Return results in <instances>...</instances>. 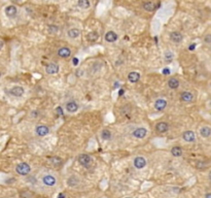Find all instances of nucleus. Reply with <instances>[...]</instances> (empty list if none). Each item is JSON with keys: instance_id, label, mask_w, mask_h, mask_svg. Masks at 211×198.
Wrapping results in <instances>:
<instances>
[{"instance_id": "obj_18", "label": "nucleus", "mask_w": 211, "mask_h": 198, "mask_svg": "<svg viewBox=\"0 0 211 198\" xmlns=\"http://www.w3.org/2000/svg\"><path fill=\"white\" fill-rule=\"evenodd\" d=\"M128 79H129V82H131V83H137L140 79V73L137 71L130 72L129 75H128Z\"/></svg>"}, {"instance_id": "obj_41", "label": "nucleus", "mask_w": 211, "mask_h": 198, "mask_svg": "<svg viewBox=\"0 0 211 198\" xmlns=\"http://www.w3.org/2000/svg\"><path fill=\"white\" fill-rule=\"evenodd\" d=\"M0 77H1V72H0Z\"/></svg>"}, {"instance_id": "obj_13", "label": "nucleus", "mask_w": 211, "mask_h": 198, "mask_svg": "<svg viewBox=\"0 0 211 198\" xmlns=\"http://www.w3.org/2000/svg\"><path fill=\"white\" fill-rule=\"evenodd\" d=\"M66 111H68V113H76V111H78V104L76 103L75 101H69L66 103Z\"/></svg>"}, {"instance_id": "obj_21", "label": "nucleus", "mask_w": 211, "mask_h": 198, "mask_svg": "<svg viewBox=\"0 0 211 198\" xmlns=\"http://www.w3.org/2000/svg\"><path fill=\"white\" fill-rule=\"evenodd\" d=\"M200 134H201L202 137L204 138H207L209 136H211V128L208 126H204L200 129Z\"/></svg>"}, {"instance_id": "obj_28", "label": "nucleus", "mask_w": 211, "mask_h": 198, "mask_svg": "<svg viewBox=\"0 0 211 198\" xmlns=\"http://www.w3.org/2000/svg\"><path fill=\"white\" fill-rule=\"evenodd\" d=\"M88 38L90 41H96L99 38V34L97 32H91L88 35Z\"/></svg>"}, {"instance_id": "obj_24", "label": "nucleus", "mask_w": 211, "mask_h": 198, "mask_svg": "<svg viewBox=\"0 0 211 198\" xmlns=\"http://www.w3.org/2000/svg\"><path fill=\"white\" fill-rule=\"evenodd\" d=\"M49 162L54 166H61L62 163H63V160L61 158H59V157H51L49 158Z\"/></svg>"}, {"instance_id": "obj_19", "label": "nucleus", "mask_w": 211, "mask_h": 198, "mask_svg": "<svg viewBox=\"0 0 211 198\" xmlns=\"http://www.w3.org/2000/svg\"><path fill=\"white\" fill-rule=\"evenodd\" d=\"M116 39H118V35L113 31H108L105 34V40L107 42H114Z\"/></svg>"}, {"instance_id": "obj_6", "label": "nucleus", "mask_w": 211, "mask_h": 198, "mask_svg": "<svg viewBox=\"0 0 211 198\" xmlns=\"http://www.w3.org/2000/svg\"><path fill=\"white\" fill-rule=\"evenodd\" d=\"M24 92H25L24 88H22V87H20V86H16L9 90V94L15 97H21V96H23Z\"/></svg>"}, {"instance_id": "obj_31", "label": "nucleus", "mask_w": 211, "mask_h": 198, "mask_svg": "<svg viewBox=\"0 0 211 198\" xmlns=\"http://www.w3.org/2000/svg\"><path fill=\"white\" fill-rule=\"evenodd\" d=\"M204 41L206 42V43H211V34L206 35L205 38H204Z\"/></svg>"}, {"instance_id": "obj_14", "label": "nucleus", "mask_w": 211, "mask_h": 198, "mask_svg": "<svg viewBox=\"0 0 211 198\" xmlns=\"http://www.w3.org/2000/svg\"><path fill=\"white\" fill-rule=\"evenodd\" d=\"M42 183H43L44 185L51 187V186H54L55 184L57 183V180L53 176L47 174V176H44L43 178H42Z\"/></svg>"}, {"instance_id": "obj_26", "label": "nucleus", "mask_w": 211, "mask_h": 198, "mask_svg": "<svg viewBox=\"0 0 211 198\" xmlns=\"http://www.w3.org/2000/svg\"><path fill=\"white\" fill-rule=\"evenodd\" d=\"M171 154L174 157H180L182 155V150L180 146H173L171 150Z\"/></svg>"}, {"instance_id": "obj_27", "label": "nucleus", "mask_w": 211, "mask_h": 198, "mask_svg": "<svg viewBox=\"0 0 211 198\" xmlns=\"http://www.w3.org/2000/svg\"><path fill=\"white\" fill-rule=\"evenodd\" d=\"M101 137L104 139V140H109L111 138V132L109 130H103L102 133H101Z\"/></svg>"}, {"instance_id": "obj_29", "label": "nucleus", "mask_w": 211, "mask_h": 198, "mask_svg": "<svg viewBox=\"0 0 211 198\" xmlns=\"http://www.w3.org/2000/svg\"><path fill=\"white\" fill-rule=\"evenodd\" d=\"M196 167L199 169H203L206 167V163L205 162H203V161H197L196 163Z\"/></svg>"}, {"instance_id": "obj_1", "label": "nucleus", "mask_w": 211, "mask_h": 198, "mask_svg": "<svg viewBox=\"0 0 211 198\" xmlns=\"http://www.w3.org/2000/svg\"><path fill=\"white\" fill-rule=\"evenodd\" d=\"M16 171L20 176H27L28 173L31 171V167H30V165L28 163L23 162V163L18 164L17 167H16Z\"/></svg>"}, {"instance_id": "obj_22", "label": "nucleus", "mask_w": 211, "mask_h": 198, "mask_svg": "<svg viewBox=\"0 0 211 198\" xmlns=\"http://www.w3.org/2000/svg\"><path fill=\"white\" fill-rule=\"evenodd\" d=\"M79 184V178L76 176H71L67 180V185L69 187H75Z\"/></svg>"}, {"instance_id": "obj_23", "label": "nucleus", "mask_w": 211, "mask_h": 198, "mask_svg": "<svg viewBox=\"0 0 211 198\" xmlns=\"http://www.w3.org/2000/svg\"><path fill=\"white\" fill-rule=\"evenodd\" d=\"M168 86H169L170 89H177L179 87V81L175 77H172L168 81Z\"/></svg>"}, {"instance_id": "obj_34", "label": "nucleus", "mask_w": 211, "mask_h": 198, "mask_svg": "<svg viewBox=\"0 0 211 198\" xmlns=\"http://www.w3.org/2000/svg\"><path fill=\"white\" fill-rule=\"evenodd\" d=\"M72 63H73V64H77V63H78V60H77V59H76V58H74V59L73 60H72Z\"/></svg>"}, {"instance_id": "obj_5", "label": "nucleus", "mask_w": 211, "mask_h": 198, "mask_svg": "<svg viewBox=\"0 0 211 198\" xmlns=\"http://www.w3.org/2000/svg\"><path fill=\"white\" fill-rule=\"evenodd\" d=\"M182 137L185 141L187 142H194L196 140V135H195L194 131H191V130H187V131H184L183 134H182Z\"/></svg>"}, {"instance_id": "obj_30", "label": "nucleus", "mask_w": 211, "mask_h": 198, "mask_svg": "<svg viewBox=\"0 0 211 198\" xmlns=\"http://www.w3.org/2000/svg\"><path fill=\"white\" fill-rule=\"evenodd\" d=\"M58 30H59V28L57 27V26H55V25H51L49 27V31L51 33H57L58 32Z\"/></svg>"}, {"instance_id": "obj_38", "label": "nucleus", "mask_w": 211, "mask_h": 198, "mask_svg": "<svg viewBox=\"0 0 211 198\" xmlns=\"http://www.w3.org/2000/svg\"><path fill=\"white\" fill-rule=\"evenodd\" d=\"M2 47H3V41L2 40H0V50L2 49Z\"/></svg>"}, {"instance_id": "obj_17", "label": "nucleus", "mask_w": 211, "mask_h": 198, "mask_svg": "<svg viewBox=\"0 0 211 198\" xmlns=\"http://www.w3.org/2000/svg\"><path fill=\"white\" fill-rule=\"evenodd\" d=\"M170 38L172 39V41L176 42V43H178V42H181L182 40V34L180 32H178V31H174V32H172L171 34H170Z\"/></svg>"}, {"instance_id": "obj_7", "label": "nucleus", "mask_w": 211, "mask_h": 198, "mask_svg": "<svg viewBox=\"0 0 211 198\" xmlns=\"http://www.w3.org/2000/svg\"><path fill=\"white\" fill-rule=\"evenodd\" d=\"M35 132L38 136H45L49 133V127L44 126V125H39V126H37L36 129H35Z\"/></svg>"}, {"instance_id": "obj_36", "label": "nucleus", "mask_w": 211, "mask_h": 198, "mask_svg": "<svg viewBox=\"0 0 211 198\" xmlns=\"http://www.w3.org/2000/svg\"><path fill=\"white\" fill-rule=\"evenodd\" d=\"M170 72V70L169 69H164L163 70V73H166V74H168Z\"/></svg>"}, {"instance_id": "obj_37", "label": "nucleus", "mask_w": 211, "mask_h": 198, "mask_svg": "<svg viewBox=\"0 0 211 198\" xmlns=\"http://www.w3.org/2000/svg\"><path fill=\"white\" fill-rule=\"evenodd\" d=\"M205 198H211V193H207L205 195Z\"/></svg>"}, {"instance_id": "obj_2", "label": "nucleus", "mask_w": 211, "mask_h": 198, "mask_svg": "<svg viewBox=\"0 0 211 198\" xmlns=\"http://www.w3.org/2000/svg\"><path fill=\"white\" fill-rule=\"evenodd\" d=\"M78 162L84 166V167L89 168L92 164V158L89 156V155H87V154H81V155H79V157H78Z\"/></svg>"}, {"instance_id": "obj_11", "label": "nucleus", "mask_w": 211, "mask_h": 198, "mask_svg": "<svg viewBox=\"0 0 211 198\" xmlns=\"http://www.w3.org/2000/svg\"><path fill=\"white\" fill-rule=\"evenodd\" d=\"M180 99H181L183 102H191L193 100H194V95H193V93L191 92H189V91H184L181 93V95H180Z\"/></svg>"}, {"instance_id": "obj_33", "label": "nucleus", "mask_w": 211, "mask_h": 198, "mask_svg": "<svg viewBox=\"0 0 211 198\" xmlns=\"http://www.w3.org/2000/svg\"><path fill=\"white\" fill-rule=\"evenodd\" d=\"M172 57H173V55L170 54V53H167V54H166V58H167L166 60H167V61H171Z\"/></svg>"}, {"instance_id": "obj_10", "label": "nucleus", "mask_w": 211, "mask_h": 198, "mask_svg": "<svg viewBox=\"0 0 211 198\" xmlns=\"http://www.w3.org/2000/svg\"><path fill=\"white\" fill-rule=\"evenodd\" d=\"M134 166L137 169L144 168L145 166H146V160L143 157H136L135 160H134Z\"/></svg>"}, {"instance_id": "obj_16", "label": "nucleus", "mask_w": 211, "mask_h": 198, "mask_svg": "<svg viewBox=\"0 0 211 198\" xmlns=\"http://www.w3.org/2000/svg\"><path fill=\"white\" fill-rule=\"evenodd\" d=\"M142 7H143V9L146 10V12H155V10H156V8H157V5H156L154 2H151V1H148V2L143 3Z\"/></svg>"}, {"instance_id": "obj_32", "label": "nucleus", "mask_w": 211, "mask_h": 198, "mask_svg": "<svg viewBox=\"0 0 211 198\" xmlns=\"http://www.w3.org/2000/svg\"><path fill=\"white\" fill-rule=\"evenodd\" d=\"M56 111H57V114H59L60 116H63V111H62V107L58 106V107H57V109H56Z\"/></svg>"}, {"instance_id": "obj_40", "label": "nucleus", "mask_w": 211, "mask_h": 198, "mask_svg": "<svg viewBox=\"0 0 211 198\" xmlns=\"http://www.w3.org/2000/svg\"><path fill=\"white\" fill-rule=\"evenodd\" d=\"M210 107H211V99H210Z\"/></svg>"}, {"instance_id": "obj_9", "label": "nucleus", "mask_w": 211, "mask_h": 198, "mask_svg": "<svg viewBox=\"0 0 211 198\" xmlns=\"http://www.w3.org/2000/svg\"><path fill=\"white\" fill-rule=\"evenodd\" d=\"M156 130L159 133H165V132H167L169 130V125L166 122H159L156 125Z\"/></svg>"}, {"instance_id": "obj_8", "label": "nucleus", "mask_w": 211, "mask_h": 198, "mask_svg": "<svg viewBox=\"0 0 211 198\" xmlns=\"http://www.w3.org/2000/svg\"><path fill=\"white\" fill-rule=\"evenodd\" d=\"M166 107H167V101H166V99L160 98L155 102V108L157 109V111H164Z\"/></svg>"}, {"instance_id": "obj_3", "label": "nucleus", "mask_w": 211, "mask_h": 198, "mask_svg": "<svg viewBox=\"0 0 211 198\" xmlns=\"http://www.w3.org/2000/svg\"><path fill=\"white\" fill-rule=\"evenodd\" d=\"M146 134H147V130H146L145 128H143V127L137 128L133 131V135L135 136L136 138H139V139L144 138L145 136H146Z\"/></svg>"}, {"instance_id": "obj_25", "label": "nucleus", "mask_w": 211, "mask_h": 198, "mask_svg": "<svg viewBox=\"0 0 211 198\" xmlns=\"http://www.w3.org/2000/svg\"><path fill=\"white\" fill-rule=\"evenodd\" d=\"M77 5H78L80 8H83V9H88V8L91 6V3H90L89 0H78Z\"/></svg>"}, {"instance_id": "obj_4", "label": "nucleus", "mask_w": 211, "mask_h": 198, "mask_svg": "<svg viewBox=\"0 0 211 198\" xmlns=\"http://www.w3.org/2000/svg\"><path fill=\"white\" fill-rule=\"evenodd\" d=\"M59 71V65L56 63H49L45 67V72L47 74H56Z\"/></svg>"}, {"instance_id": "obj_42", "label": "nucleus", "mask_w": 211, "mask_h": 198, "mask_svg": "<svg viewBox=\"0 0 211 198\" xmlns=\"http://www.w3.org/2000/svg\"><path fill=\"white\" fill-rule=\"evenodd\" d=\"M126 198H131V197H126Z\"/></svg>"}, {"instance_id": "obj_20", "label": "nucleus", "mask_w": 211, "mask_h": 198, "mask_svg": "<svg viewBox=\"0 0 211 198\" xmlns=\"http://www.w3.org/2000/svg\"><path fill=\"white\" fill-rule=\"evenodd\" d=\"M67 34H68V36L70 37V38L74 39V38H77V37L80 35V30L77 29V28H71V29L68 30Z\"/></svg>"}, {"instance_id": "obj_35", "label": "nucleus", "mask_w": 211, "mask_h": 198, "mask_svg": "<svg viewBox=\"0 0 211 198\" xmlns=\"http://www.w3.org/2000/svg\"><path fill=\"white\" fill-rule=\"evenodd\" d=\"M58 198H65V194H64V193H60L59 196H58Z\"/></svg>"}, {"instance_id": "obj_12", "label": "nucleus", "mask_w": 211, "mask_h": 198, "mask_svg": "<svg viewBox=\"0 0 211 198\" xmlns=\"http://www.w3.org/2000/svg\"><path fill=\"white\" fill-rule=\"evenodd\" d=\"M58 55H59V57L63 58V59H66V58L70 57L71 51H70L69 47H61V49H59V51H58Z\"/></svg>"}, {"instance_id": "obj_15", "label": "nucleus", "mask_w": 211, "mask_h": 198, "mask_svg": "<svg viewBox=\"0 0 211 198\" xmlns=\"http://www.w3.org/2000/svg\"><path fill=\"white\" fill-rule=\"evenodd\" d=\"M17 12H18V9H17V7H16L15 5H8V6H6V7H5V15L7 16V17H9V18L16 17Z\"/></svg>"}, {"instance_id": "obj_39", "label": "nucleus", "mask_w": 211, "mask_h": 198, "mask_svg": "<svg viewBox=\"0 0 211 198\" xmlns=\"http://www.w3.org/2000/svg\"><path fill=\"white\" fill-rule=\"evenodd\" d=\"M208 176H209V180H210V181H211V170L209 171V174H208Z\"/></svg>"}]
</instances>
